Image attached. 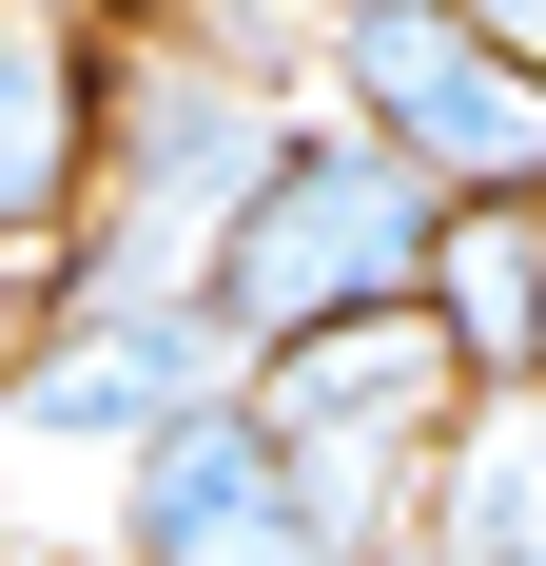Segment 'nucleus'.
<instances>
[{"instance_id": "nucleus-3", "label": "nucleus", "mask_w": 546, "mask_h": 566, "mask_svg": "<svg viewBox=\"0 0 546 566\" xmlns=\"http://www.w3.org/2000/svg\"><path fill=\"white\" fill-rule=\"evenodd\" d=\"M332 98H351V137H371L430 216H489V196H546V98L507 78L449 0H332L313 20Z\"/></svg>"}, {"instance_id": "nucleus-8", "label": "nucleus", "mask_w": 546, "mask_h": 566, "mask_svg": "<svg viewBox=\"0 0 546 566\" xmlns=\"http://www.w3.org/2000/svg\"><path fill=\"white\" fill-rule=\"evenodd\" d=\"M430 566H546V410H469L430 450Z\"/></svg>"}, {"instance_id": "nucleus-6", "label": "nucleus", "mask_w": 546, "mask_h": 566, "mask_svg": "<svg viewBox=\"0 0 546 566\" xmlns=\"http://www.w3.org/2000/svg\"><path fill=\"white\" fill-rule=\"evenodd\" d=\"M410 313H430V352H449V391H469V410H546V196L430 216Z\"/></svg>"}, {"instance_id": "nucleus-4", "label": "nucleus", "mask_w": 546, "mask_h": 566, "mask_svg": "<svg viewBox=\"0 0 546 566\" xmlns=\"http://www.w3.org/2000/svg\"><path fill=\"white\" fill-rule=\"evenodd\" d=\"M234 391V352L216 313H40V352L0 371V450H157L176 410H216Z\"/></svg>"}, {"instance_id": "nucleus-11", "label": "nucleus", "mask_w": 546, "mask_h": 566, "mask_svg": "<svg viewBox=\"0 0 546 566\" xmlns=\"http://www.w3.org/2000/svg\"><path fill=\"white\" fill-rule=\"evenodd\" d=\"M390 566H430V547H390Z\"/></svg>"}, {"instance_id": "nucleus-5", "label": "nucleus", "mask_w": 546, "mask_h": 566, "mask_svg": "<svg viewBox=\"0 0 546 566\" xmlns=\"http://www.w3.org/2000/svg\"><path fill=\"white\" fill-rule=\"evenodd\" d=\"M117 566H351L313 527V489H293V469H273V430L254 410H176L157 450L117 469Z\"/></svg>"}, {"instance_id": "nucleus-9", "label": "nucleus", "mask_w": 546, "mask_h": 566, "mask_svg": "<svg viewBox=\"0 0 546 566\" xmlns=\"http://www.w3.org/2000/svg\"><path fill=\"white\" fill-rule=\"evenodd\" d=\"M449 20H469V40H489L507 78H527V98H546V0H449Z\"/></svg>"}, {"instance_id": "nucleus-10", "label": "nucleus", "mask_w": 546, "mask_h": 566, "mask_svg": "<svg viewBox=\"0 0 546 566\" xmlns=\"http://www.w3.org/2000/svg\"><path fill=\"white\" fill-rule=\"evenodd\" d=\"M234 20H332V0H234Z\"/></svg>"}, {"instance_id": "nucleus-1", "label": "nucleus", "mask_w": 546, "mask_h": 566, "mask_svg": "<svg viewBox=\"0 0 546 566\" xmlns=\"http://www.w3.org/2000/svg\"><path fill=\"white\" fill-rule=\"evenodd\" d=\"M98 196L40 254V313H196L216 234L254 216V176L293 157V98L254 59H98Z\"/></svg>"}, {"instance_id": "nucleus-2", "label": "nucleus", "mask_w": 546, "mask_h": 566, "mask_svg": "<svg viewBox=\"0 0 546 566\" xmlns=\"http://www.w3.org/2000/svg\"><path fill=\"white\" fill-rule=\"evenodd\" d=\"M410 274H430V196L371 157V137H293V157L254 176V216L216 234V352L254 371V352H313V333H371V313H410Z\"/></svg>"}, {"instance_id": "nucleus-7", "label": "nucleus", "mask_w": 546, "mask_h": 566, "mask_svg": "<svg viewBox=\"0 0 546 566\" xmlns=\"http://www.w3.org/2000/svg\"><path fill=\"white\" fill-rule=\"evenodd\" d=\"M78 196H98V40L78 0H0V254L78 234Z\"/></svg>"}]
</instances>
